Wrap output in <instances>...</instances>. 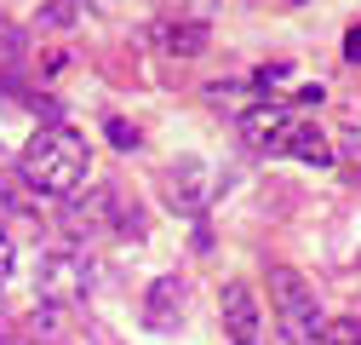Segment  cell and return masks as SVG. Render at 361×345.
Returning a JSON list of instances; mask_svg holds the SVG:
<instances>
[{"label":"cell","mask_w":361,"mask_h":345,"mask_svg":"<svg viewBox=\"0 0 361 345\" xmlns=\"http://www.w3.org/2000/svg\"><path fill=\"white\" fill-rule=\"evenodd\" d=\"M86 156H92V150H86V139L75 133V127L47 121V127H35V139L23 144L18 167H23L29 190H40V196H75L86 185Z\"/></svg>","instance_id":"obj_1"},{"label":"cell","mask_w":361,"mask_h":345,"mask_svg":"<svg viewBox=\"0 0 361 345\" xmlns=\"http://www.w3.org/2000/svg\"><path fill=\"white\" fill-rule=\"evenodd\" d=\"M269 305H276L287 345H327V317H322V305H315V293L304 288L298 271L269 265Z\"/></svg>","instance_id":"obj_2"},{"label":"cell","mask_w":361,"mask_h":345,"mask_svg":"<svg viewBox=\"0 0 361 345\" xmlns=\"http://www.w3.org/2000/svg\"><path fill=\"white\" fill-rule=\"evenodd\" d=\"M98 282L92 271V259H86L80 247H52V253H40V265H35V293L47 299V305H75V299H86Z\"/></svg>","instance_id":"obj_3"},{"label":"cell","mask_w":361,"mask_h":345,"mask_svg":"<svg viewBox=\"0 0 361 345\" xmlns=\"http://www.w3.org/2000/svg\"><path fill=\"white\" fill-rule=\"evenodd\" d=\"M184 305H190V288H184V276H155L149 288H144V328L149 334H178V322H184Z\"/></svg>","instance_id":"obj_4"},{"label":"cell","mask_w":361,"mask_h":345,"mask_svg":"<svg viewBox=\"0 0 361 345\" xmlns=\"http://www.w3.org/2000/svg\"><path fill=\"white\" fill-rule=\"evenodd\" d=\"M212 179H207V167L201 161H178V167H166V207L172 213H184V219H195V213L207 207V190Z\"/></svg>","instance_id":"obj_5"},{"label":"cell","mask_w":361,"mask_h":345,"mask_svg":"<svg viewBox=\"0 0 361 345\" xmlns=\"http://www.w3.org/2000/svg\"><path fill=\"white\" fill-rule=\"evenodd\" d=\"M218 311H224V334H230V345H258V299H252L247 282H224Z\"/></svg>","instance_id":"obj_6"},{"label":"cell","mask_w":361,"mask_h":345,"mask_svg":"<svg viewBox=\"0 0 361 345\" xmlns=\"http://www.w3.org/2000/svg\"><path fill=\"white\" fill-rule=\"evenodd\" d=\"M287 127H293V110L287 104H252V110H241V139L252 150H276Z\"/></svg>","instance_id":"obj_7"},{"label":"cell","mask_w":361,"mask_h":345,"mask_svg":"<svg viewBox=\"0 0 361 345\" xmlns=\"http://www.w3.org/2000/svg\"><path fill=\"white\" fill-rule=\"evenodd\" d=\"M207 40H212V35H207L201 18H190V23H161V29H155V47L172 52V58H201Z\"/></svg>","instance_id":"obj_8"},{"label":"cell","mask_w":361,"mask_h":345,"mask_svg":"<svg viewBox=\"0 0 361 345\" xmlns=\"http://www.w3.org/2000/svg\"><path fill=\"white\" fill-rule=\"evenodd\" d=\"M276 156H298V161H315V167H327V161H333V150H327V139L315 133L310 121H298V115H293V127H287V133H281V144H276Z\"/></svg>","instance_id":"obj_9"},{"label":"cell","mask_w":361,"mask_h":345,"mask_svg":"<svg viewBox=\"0 0 361 345\" xmlns=\"http://www.w3.org/2000/svg\"><path fill=\"white\" fill-rule=\"evenodd\" d=\"M86 12V0H47L40 6V29H75Z\"/></svg>","instance_id":"obj_10"},{"label":"cell","mask_w":361,"mask_h":345,"mask_svg":"<svg viewBox=\"0 0 361 345\" xmlns=\"http://www.w3.org/2000/svg\"><path fill=\"white\" fill-rule=\"evenodd\" d=\"M23 47H29V35H23L18 23H6V18H0V58H6V64H18V58H23Z\"/></svg>","instance_id":"obj_11"},{"label":"cell","mask_w":361,"mask_h":345,"mask_svg":"<svg viewBox=\"0 0 361 345\" xmlns=\"http://www.w3.org/2000/svg\"><path fill=\"white\" fill-rule=\"evenodd\" d=\"M327 345H361V322L355 317H333L327 322Z\"/></svg>","instance_id":"obj_12"},{"label":"cell","mask_w":361,"mask_h":345,"mask_svg":"<svg viewBox=\"0 0 361 345\" xmlns=\"http://www.w3.org/2000/svg\"><path fill=\"white\" fill-rule=\"evenodd\" d=\"M12 265H18V242H12L6 230H0V282L12 276Z\"/></svg>","instance_id":"obj_13"},{"label":"cell","mask_w":361,"mask_h":345,"mask_svg":"<svg viewBox=\"0 0 361 345\" xmlns=\"http://www.w3.org/2000/svg\"><path fill=\"white\" fill-rule=\"evenodd\" d=\"M109 139H115L121 150H132V144H138V127H126V121H109Z\"/></svg>","instance_id":"obj_14"},{"label":"cell","mask_w":361,"mask_h":345,"mask_svg":"<svg viewBox=\"0 0 361 345\" xmlns=\"http://www.w3.org/2000/svg\"><path fill=\"white\" fill-rule=\"evenodd\" d=\"M344 58L361 64V23H350V35H344Z\"/></svg>","instance_id":"obj_15"},{"label":"cell","mask_w":361,"mask_h":345,"mask_svg":"<svg viewBox=\"0 0 361 345\" xmlns=\"http://www.w3.org/2000/svg\"><path fill=\"white\" fill-rule=\"evenodd\" d=\"M0 345H35L29 334H0Z\"/></svg>","instance_id":"obj_16"}]
</instances>
